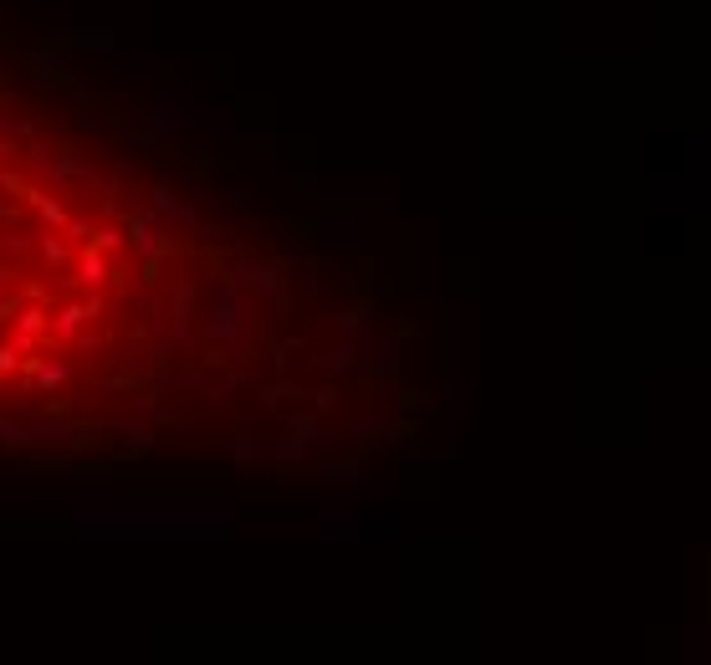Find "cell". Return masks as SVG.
Returning <instances> with one entry per match:
<instances>
[{"mask_svg":"<svg viewBox=\"0 0 711 665\" xmlns=\"http://www.w3.org/2000/svg\"><path fill=\"white\" fill-rule=\"evenodd\" d=\"M415 410L374 282L0 41V461L323 481Z\"/></svg>","mask_w":711,"mask_h":665,"instance_id":"6da1fadb","label":"cell"}]
</instances>
